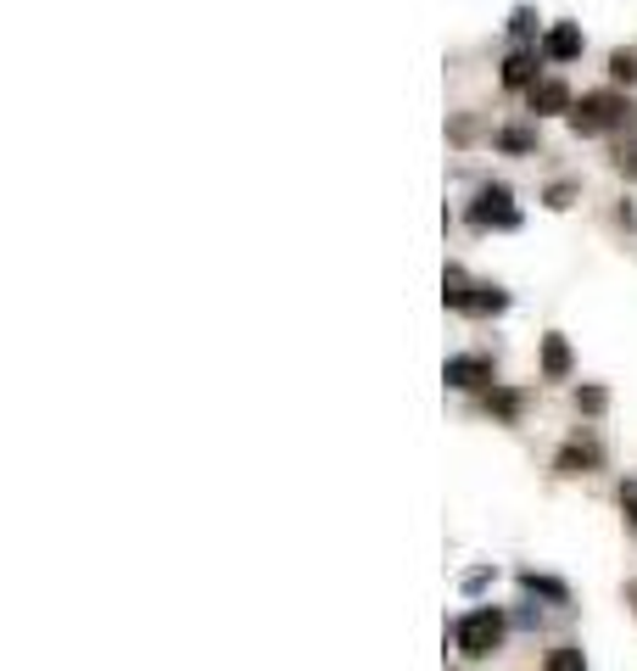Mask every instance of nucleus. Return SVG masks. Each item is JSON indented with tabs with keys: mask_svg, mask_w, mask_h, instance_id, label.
<instances>
[{
	"mask_svg": "<svg viewBox=\"0 0 637 671\" xmlns=\"http://www.w3.org/2000/svg\"><path fill=\"white\" fill-rule=\"evenodd\" d=\"M632 113H637V107L626 102L621 90H593V95H581V102H576L565 118H570L576 134H610V129H626Z\"/></svg>",
	"mask_w": 637,
	"mask_h": 671,
	"instance_id": "nucleus-1",
	"label": "nucleus"
},
{
	"mask_svg": "<svg viewBox=\"0 0 637 671\" xmlns=\"http://www.w3.org/2000/svg\"><path fill=\"white\" fill-rule=\"evenodd\" d=\"M504 627H509V621H504V610H493V604L470 610V615L459 621V627H453V638H459V655H464V660H486V655H493V649L504 644Z\"/></svg>",
	"mask_w": 637,
	"mask_h": 671,
	"instance_id": "nucleus-2",
	"label": "nucleus"
},
{
	"mask_svg": "<svg viewBox=\"0 0 637 671\" xmlns=\"http://www.w3.org/2000/svg\"><path fill=\"white\" fill-rule=\"evenodd\" d=\"M470 229H520V208H515V190L509 185H481L475 202L464 208Z\"/></svg>",
	"mask_w": 637,
	"mask_h": 671,
	"instance_id": "nucleus-3",
	"label": "nucleus"
},
{
	"mask_svg": "<svg viewBox=\"0 0 637 671\" xmlns=\"http://www.w3.org/2000/svg\"><path fill=\"white\" fill-rule=\"evenodd\" d=\"M443 380L453 392H481V387H493V358L486 353H453L443 364Z\"/></svg>",
	"mask_w": 637,
	"mask_h": 671,
	"instance_id": "nucleus-4",
	"label": "nucleus"
},
{
	"mask_svg": "<svg viewBox=\"0 0 637 671\" xmlns=\"http://www.w3.org/2000/svg\"><path fill=\"white\" fill-rule=\"evenodd\" d=\"M543 62H548V57H543V45H515V51L504 57V73H498V79H504V90H531V84H536V73H543Z\"/></svg>",
	"mask_w": 637,
	"mask_h": 671,
	"instance_id": "nucleus-5",
	"label": "nucleus"
},
{
	"mask_svg": "<svg viewBox=\"0 0 637 671\" xmlns=\"http://www.w3.org/2000/svg\"><path fill=\"white\" fill-rule=\"evenodd\" d=\"M526 107H531L536 118H554V113H570L576 102H570V90H565L559 79H536V84L526 90Z\"/></svg>",
	"mask_w": 637,
	"mask_h": 671,
	"instance_id": "nucleus-6",
	"label": "nucleus"
},
{
	"mask_svg": "<svg viewBox=\"0 0 637 671\" xmlns=\"http://www.w3.org/2000/svg\"><path fill=\"white\" fill-rule=\"evenodd\" d=\"M599 464H604L599 443H581V437H576V443H565V448L554 454V470H559V475H593Z\"/></svg>",
	"mask_w": 637,
	"mask_h": 671,
	"instance_id": "nucleus-7",
	"label": "nucleus"
},
{
	"mask_svg": "<svg viewBox=\"0 0 637 671\" xmlns=\"http://www.w3.org/2000/svg\"><path fill=\"white\" fill-rule=\"evenodd\" d=\"M581 45H587V39H581L576 23H554V28L543 34V57H548V62H576Z\"/></svg>",
	"mask_w": 637,
	"mask_h": 671,
	"instance_id": "nucleus-8",
	"label": "nucleus"
},
{
	"mask_svg": "<svg viewBox=\"0 0 637 671\" xmlns=\"http://www.w3.org/2000/svg\"><path fill=\"white\" fill-rule=\"evenodd\" d=\"M543 375H548V380H565V375H570V342H565L559 330L543 336Z\"/></svg>",
	"mask_w": 637,
	"mask_h": 671,
	"instance_id": "nucleus-9",
	"label": "nucleus"
},
{
	"mask_svg": "<svg viewBox=\"0 0 637 671\" xmlns=\"http://www.w3.org/2000/svg\"><path fill=\"white\" fill-rule=\"evenodd\" d=\"M498 152H509V157L536 152V129H531V123H504V129H498Z\"/></svg>",
	"mask_w": 637,
	"mask_h": 671,
	"instance_id": "nucleus-10",
	"label": "nucleus"
},
{
	"mask_svg": "<svg viewBox=\"0 0 637 671\" xmlns=\"http://www.w3.org/2000/svg\"><path fill=\"white\" fill-rule=\"evenodd\" d=\"M509 308V292H504V285H470V308L464 314H504Z\"/></svg>",
	"mask_w": 637,
	"mask_h": 671,
	"instance_id": "nucleus-11",
	"label": "nucleus"
},
{
	"mask_svg": "<svg viewBox=\"0 0 637 671\" xmlns=\"http://www.w3.org/2000/svg\"><path fill=\"white\" fill-rule=\"evenodd\" d=\"M520 588L536 593V599H554V604H570V588L554 582V577H536V570H520Z\"/></svg>",
	"mask_w": 637,
	"mask_h": 671,
	"instance_id": "nucleus-12",
	"label": "nucleus"
},
{
	"mask_svg": "<svg viewBox=\"0 0 637 671\" xmlns=\"http://www.w3.org/2000/svg\"><path fill=\"white\" fill-rule=\"evenodd\" d=\"M520 409H526V398L520 392H509V387H493V392H486V414H498V420H520Z\"/></svg>",
	"mask_w": 637,
	"mask_h": 671,
	"instance_id": "nucleus-13",
	"label": "nucleus"
},
{
	"mask_svg": "<svg viewBox=\"0 0 637 671\" xmlns=\"http://www.w3.org/2000/svg\"><path fill=\"white\" fill-rule=\"evenodd\" d=\"M443 303H448V308H459V314L470 308V280H464V269H459V263L443 274Z\"/></svg>",
	"mask_w": 637,
	"mask_h": 671,
	"instance_id": "nucleus-14",
	"label": "nucleus"
},
{
	"mask_svg": "<svg viewBox=\"0 0 637 671\" xmlns=\"http://www.w3.org/2000/svg\"><path fill=\"white\" fill-rule=\"evenodd\" d=\"M543 671H587V660H581L576 644H559V649H548V666Z\"/></svg>",
	"mask_w": 637,
	"mask_h": 671,
	"instance_id": "nucleus-15",
	"label": "nucleus"
},
{
	"mask_svg": "<svg viewBox=\"0 0 637 671\" xmlns=\"http://www.w3.org/2000/svg\"><path fill=\"white\" fill-rule=\"evenodd\" d=\"M576 409L581 414H604L610 409V392L604 387H576Z\"/></svg>",
	"mask_w": 637,
	"mask_h": 671,
	"instance_id": "nucleus-16",
	"label": "nucleus"
},
{
	"mask_svg": "<svg viewBox=\"0 0 637 671\" xmlns=\"http://www.w3.org/2000/svg\"><path fill=\"white\" fill-rule=\"evenodd\" d=\"M531 34H536V12H531V7H515V17H509V39H515V45H526Z\"/></svg>",
	"mask_w": 637,
	"mask_h": 671,
	"instance_id": "nucleus-17",
	"label": "nucleus"
},
{
	"mask_svg": "<svg viewBox=\"0 0 637 671\" xmlns=\"http://www.w3.org/2000/svg\"><path fill=\"white\" fill-rule=\"evenodd\" d=\"M610 79H615V84H637V57H632V51H615V57H610Z\"/></svg>",
	"mask_w": 637,
	"mask_h": 671,
	"instance_id": "nucleus-18",
	"label": "nucleus"
},
{
	"mask_svg": "<svg viewBox=\"0 0 637 671\" xmlns=\"http://www.w3.org/2000/svg\"><path fill=\"white\" fill-rule=\"evenodd\" d=\"M621 509H626L632 532H637V482H621Z\"/></svg>",
	"mask_w": 637,
	"mask_h": 671,
	"instance_id": "nucleus-19",
	"label": "nucleus"
},
{
	"mask_svg": "<svg viewBox=\"0 0 637 671\" xmlns=\"http://www.w3.org/2000/svg\"><path fill=\"white\" fill-rule=\"evenodd\" d=\"M615 168H621L626 179H637V146H621V152H615Z\"/></svg>",
	"mask_w": 637,
	"mask_h": 671,
	"instance_id": "nucleus-20",
	"label": "nucleus"
},
{
	"mask_svg": "<svg viewBox=\"0 0 637 671\" xmlns=\"http://www.w3.org/2000/svg\"><path fill=\"white\" fill-rule=\"evenodd\" d=\"M570 197H576V185H554L548 190V208H570Z\"/></svg>",
	"mask_w": 637,
	"mask_h": 671,
	"instance_id": "nucleus-21",
	"label": "nucleus"
}]
</instances>
